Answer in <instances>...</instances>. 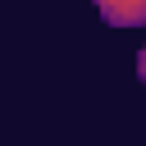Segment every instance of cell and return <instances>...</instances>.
Listing matches in <instances>:
<instances>
[{
	"label": "cell",
	"instance_id": "2",
	"mask_svg": "<svg viewBox=\"0 0 146 146\" xmlns=\"http://www.w3.org/2000/svg\"><path fill=\"white\" fill-rule=\"evenodd\" d=\"M137 78H141V82H146V46H141V50H137Z\"/></svg>",
	"mask_w": 146,
	"mask_h": 146
},
{
	"label": "cell",
	"instance_id": "1",
	"mask_svg": "<svg viewBox=\"0 0 146 146\" xmlns=\"http://www.w3.org/2000/svg\"><path fill=\"white\" fill-rule=\"evenodd\" d=\"M96 9L110 27H141L146 23V0H96Z\"/></svg>",
	"mask_w": 146,
	"mask_h": 146
}]
</instances>
